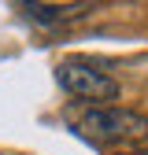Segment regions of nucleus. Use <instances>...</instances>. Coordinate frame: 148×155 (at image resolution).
Instances as JSON below:
<instances>
[{
    "mask_svg": "<svg viewBox=\"0 0 148 155\" xmlns=\"http://www.w3.org/2000/svg\"><path fill=\"white\" fill-rule=\"evenodd\" d=\"M56 81H59V89L67 96H74L82 104H96V107L119 96V81L85 59H63L56 67Z\"/></svg>",
    "mask_w": 148,
    "mask_h": 155,
    "instance_id": "nucleus-2",
    "label": "nucleus"
},
{
    "mask_svg": "<svg viewBox=\"0 0 148 155\" xmlns=\"http://www.w3.org/2000/svg\"><path fill=\"white\" fill-rule=\"evenodd\" d=\"M96 4H82V0H74V4H30V0H22V4H15V11H22L30 22L37 26H63V22H74V18L89 15Z\"/></svg>",
    "mask_w": 148,
    "mask_h": 155,
    "instance_id": "nucleus-3",
    "label": "nucleus"
},
{
    "mask_svg": "<svg viewBox=\"0 0 148 155\" xmlns=\"http://www.w3.org/2000/svg\"><path fill=\"white\" fill-rule=\"evenodd\" d=\"M122 155H148V151H122Z\"/></svg>",
    "mask_w": 148,
    "mask_h": 155,
    "instance_id": "nucleus-4",
    "label": "nucleus"
},
{
    "mask_svg": "<svg viewBox=\"0 0 148 155\" xmlns=\"http://www.w3.org/2000/svg\"><path fill=\"white\" fill-rule=\"evenodd\" d=\"M82 129H85V137L104 140V144L148 140V118L130 107H92L82 114Z\"/></svg>",
    "mask_w": 148,
    "mask_h": 155,
    "instance_id": "nucleus-1",
    "label": "nucleus"
}]
</instances>
